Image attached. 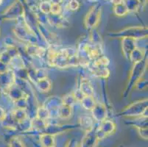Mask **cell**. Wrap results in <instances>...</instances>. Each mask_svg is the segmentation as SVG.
Listing matches in <instances>:
<instances>
[{"instance_id": "cell-1", "label": "cell", "mask_w": 148, "mask_h": 147, "mask_svg": "<svg viewBox=\"0 0 148 147\" xmlns=\"http://www.w3.org/2000/svg\"><path fill=\"white\" fill-rule=\"evenodd\" d=\"M47 60L51 66L59 68L80 66L77 50L73 48H65L59 51H56L53 48L49 49L47 53Z\"/></svg>"}, {"instance_id": "cell-2", "label": "cell", "mask_w": 148, "mask_h": 147, "mask_svg": "<svg viewBox=\"0 0 148 147\" xmlns=\"http://www.w3.org/2000/svg\"><path fill=\"white\" fill-rule=\"evenodd\" d=\"M147 27L145 26H132L126 27L118 32L110 33L108 36L114 38H129L136 40H142L147 37Z\"/></svg>"}, {"instance_id": "cell-3", "label": "cell", "mask_w": 148, "mask_h": 147, "mask_svg": "<svg viewBox=\"0 0 148 147\" xmlns=\"http://www.w3.org/2000/svg\"><path fill=\"white\" fill-rule=\"evenodd\" d=\"M147 67V57L142 61L134 63L130 72V75H129L128 82H127V87H126L125 92V96L136 87L137 83L142 79L145 71H146Z\"/></svg>"}, {"instance_id": "cell-4", "label": "cell", "mask_w": 148, "mask_h": 147, "mask_svg": "<svg viewBox=\"0 0 148 147\" xmlns=\"http://www.w3.org/2000/svg\"><path fill=\"white\" fill-rule=\"evenodd\" d=\"M147 98L134 102L127 106L120 112L119 115L127 118L147 117Z\"/></svg>"}, {"instance_id": "cell-5", "label": "cell", "mask_w": 148, "mask_h": 147, "mask_svg": "<svg viewBox=\"0 0 148 147\" xmlns=\"http://www.w3.org/2000/svg\"><path fill=\"white\" fill-rule=\"evenodd\" d=\"M25 8L20 0H16L2 13V19L5 21H15L22 18Z\"/></svg>"}, {"instance_id": "cell-6", "label": "cell", "mask_w": 148, "mask_h": 147, "mask_svg": "<svg viewBox=\"0 0 148 147\" xmlns=\"http://www.w3.org/2000/svg\"><path fill=\"white\" fill-rule=\"evenodd\" d=\"M102 13V7L99 5H95L91 7L85 16L83 24L85 27L88 29H95L99 23Z\"/></svg>"}, {"instance_id": "cell-7", "label": "cell", "mask_w": 148, "mask_h": 147, "mask_svg": "<svg viewBox=\"0 0 148 147\" xmlns=\"http://www.w3.org/2000/svg\"><path fill=\"white\" fill-rule=\"evenodd\" d=\"M116 129V125L114 121L106 119L99 123V126L96 129V134L99 141L104 139L108 136L114 134Z\"/></svg>"}, {"instance_id": "cell-8", "label": "cell", "mask_w": 148, "mask_h": 147, "mask_svg": "<svg viewBox=\"0 0 148 147\" xmlns=\"http://www.w3.org/2000/svg\"><path fill=\"white\" fill-rule=\"evenodd\" d=\"M15 77L13 70L10 69L7 72L0 75V91L8 94L10 88L15 83Z\"/></svg>"}, {"instance_id": "cell-9", "label": "cell", "mask_w": 148, "mask_h": 147, "mask_svg": "<svg viewBox=\"0 0 148 147\" xmlns=\"http://www.w3.org/2000/svg\"><path fill=\"white\" fill-rule=\"evenodd\" d=\"M99 139L96 134V129L86 132L82 138L79 147H97Z\"/></svg>"}, {"instance_id": "cell-10", "label": "cell", "mask_w": 148, "mask_h": 147, "mask_svg": "<svg viewBox=\"0 0 148 147\" xmlns=\"http://www.w3.org/2000/svg\"><path fill=\"white\" fill-rule=\"evenodd\" d=\"M61 105V98H59L58 96H50L46 101V103L44 104V106L49 110L50 118H52V117L56 118V117H58V111Z\"/></svg>"}, {"instance_id": "cell-11", "label": "cell", "mask_w": 148, "mask_h": 147, "mask_svg": "<svg viewBox=\"0 0 148 147\" xmlns=\"http://www.w3.org/2000/svg\"><path fill=\"white\" fill-rule=\"evenodd\" d=\"M91 112V117L93 118L94 121H96L99 123L102 122L103 121L106 119L108 116V111L106 105L103 103L95 104V107H93Z\"/></svg>"}, {"instance_id": "cell-12", "label": "cell", "mask_w": 148, "mask_h": 147, "mask_svg": "<svg viewBox=\"0 0 148 147\" xmlns=\"http://www.w3.org/2000/svg\"><path fill=\"white\" fill-rule=\"evenodd\" d=\"M47 21L51 26L57 28L65 27L67 25V20L62 14H52L49 13L47 15Z\"/></svg>"}, {"instance_id": "cell-13", "label": "cell", "mask_w": 148, "mask_h": 147, "mask_svg": "<svg viewBox=\"0 0 148 147\" xmlns=\"http://www.w3.org/2000/svg\"><path fill=\"white\" fill-rule=\"evenodd\" d=\"M121 46L124 56L128 60L132 51L137 46V40L129 38H123L121 40Z\"/></svg>"}, {"instance_id": "cell-14", "label": "cell", "mask_w": 148, "mask_h": 147, "mask_svg": "<svg viewBox=\"0 0 148 147\" xmlns=\"http://www.w3.org/2000/svg\"><path fill=\"white\" fill-rule=\"evenodd\" d=\"M90 72L96 77L101 79H108L110 76V71L106 66H100L91 64L89 67Z\"/></svg>"}, {"instance_id": "cell-15", "label": "cell", "mask_w": 148, "mask_h": 147, "mask_svg": "<svg viewBox=\"0 0 148 147\" xmlns=\"http://www.w3.org/2000/svg\"><path fill=\"white\" fill-rule=\"evenodd\" d=\"M8 94L10 96V99L15 102V101L18 100V99H21L22 97L26 96L28 94H27L25 92V91L23 90L21 88V86L18 85V84L15 83L10 88V89L8 91Z\"/></svg>"}, {"instance_id": "cell-16", "label": "cell", "mask_w": 148, "mask_h": 147, "mask_svg": "<svg viewBox=\"0 0 148 147\" xmlns=\"http://www.w3.org/2000/svg\"><path fill=\"white\" fill-rule=\"evenodd\" d=\"M25 51L29 56L36 57H41L44 55V49L38 45L37 44H32L27 43L25 46Z\"/></svg>"}, {"instance_id": "cell-17", "label": "cell", "mask_w": 148, "mask_h": 147, "mask_svg": "<svg viewBox=\"0 0 148 147\" xmlns=\"http://www.w3.org/2000/svg\"><path fill=\"white\" fill-rule=\"evenodd\" d=\"M79 90L82 92L84 96H94V88L91 85V82L87 78L82 77L80 82Z\"/></svg>"}, {"instance_id": "cell-18", "label": "cell", "mask_w": 148, "mask_h": 147, "mask_svg": "<svg viewBox=\"0 0 148 147\" xmlns=\"http://www.w3.org/2000/svg\"><path fill=\"white\" fill-rule=\"evenodd\" d=\"M146 57V51L141 47L136 46L130 53L128 60L134 64L145 60Z\"/></svg>"}, {"instance_id": "cell-19", "label": "cell", "mask_w": 148, "mask_h": 147, "mask_svg": "<svg viewBox=\"0 0 148 147\" xmlns=\"http://www.w3.org/2000/svg\"><path fill=\"white\" fill-rule=\"evenodd\" d=\"M39 140L41 147L56 146V138H55V135H52L47 133H43L40 134Z\"/></svg>"}, {"instance_id": "cell-20", "label": "cell", "mask_w": 148, "mask_h": 147, "mask_svg": "<svg viewBox=\"0 0 148 147\" xmlns=\"http://www.w3.org/2000/svg\"><path fill=\"white\" fill-rule=\"evenodd\" d=\"M69 126L70 125H59V124H49L47 123V126L46 127L45 132L44 133H49V134L52 135L56 136L57 134L63 133L69 129Z\"/></svg>"}, {"instance_id": "cell-21", "label": "cell", "mask_w": 148, "mask_h": 147, "mask_svg": "<svg viewBox=\"0 0 148 147\" xmlns=\"http://www.w3.org/2000/svg\"><path fill=\"white\" fill-rule=\"evenodd\" d=\"M47 121L41 120L35 116L31 119V129L36 132H41L43 133L45 132V129L47 126Z\"/></svg>"}, {"instance_id": "cell-22", "label": "cell", "mask_w": 148, "mask_h": 147, "mask_svg": "<svg viewBox=\"0 0 148 147\" xmlns=\"http://www.w3.org/2000/svg\"><path fill=\"white\" fill-rule=\"evenodd\" d=\"M1 122H2V125L7 129H16L18 128V122L15 119L11 112L7 113L4 119Z\"/></svg>"}, {"instance_id": "cell-23", "label": "cell", "mask_w": 148, "mask_h": 147, "mask_svg": "<svg viewBox=\"0 0 148 147\" xmlns=\"http://www.w3.org/2000/svg\"><path fill=\"white\" fill-rule=\"evenodd\" d=\"M94 119L89 116H83L80 119V126L84 132H88L94 129Z\"/></svg>"}, {"instance_id": "cell-24", "label": "cell", "mask_w": 148, "mask_h": 147, "mask_svg": "<svg viewBox=\"0 0 148 147\" xmlns=\"http://www.w3.org/2000/svg\"><path fill=\"white\" fill-rule=\"evenodd\" d=\"M36 86L40 91L43 93H48L52 89V83L48 77L40 79L36 83Z\"/></svg>"}, {"instance_id": "cell-25", "label": "cell", "mask_w": 148, "mask_h": 147, "mask_svg": "<svg viewBox=\"0 0 148 147\" xmlns=\"http://www.w3.org/2000/svg\"><path fill=\"white\" fill-rule=\"evenodd\" d=\"M72 107L62 104L58 111V118L63 120L69 119L72 116Z\"/></svg>"}, {"instance_id": "cell-26", "label": "cell", "mask_w": 148, "mask_h": 147, "mask_svg": "<svg viewBox=\"0 0 148 147\" xmlns=\"http://www.w3.org/2000/svg\"><path fill=\"white\" fill-rule=\"evenodd\" d=\"M88 40L91 45L103 47V39H102L100 34L95 29L91 30V33L88 37Z\"/></svg>"}, {"instance_id": "cell-27", "label": "cell", "mask_w": 148, "mask_h": 147, "mask_svg": "<svg viewBox=\"0 0 148 147\" xmlns=\"http://www.w3.org/2000/svg\"><path fill=\"white\" fill-rule=\"evenodd\" d=\"M80 103L81 104V106L83 108L88 110V111H91L93 109V107H95L96 102H95L94 96H85L82 99V100L80 102Z\"/></svg>"}, {"instance_id": "cell-28", "label": "cell", "mask_w": 148, "mask_h": 147, "mask_svg": "<svg viewBox=\"0 0 148 147\" xmlns=\"http://www.w3.org/2000/svg\"><path fill=\"white\" fill-rule=\"evenodd\" d=\"M11 113L13 114V117L15 118V119L17 121L18 124L21 123V122L25 121V120L29 118L27 113V110L16 108L13 110H12Z\"/></svg>"}, {"instance_id": "cell-29", "label": "cell", "mask_w": 148, "mask_h": 147, "mask_svg": "<svg viewBox=\"0 0 148 147\" xmlns=\"http://www.w3.org/2000/svg\"><path fill=\"white\" fill-rule=\"evenodd\" d=\"M36 117L46 121H47L49 120V118H50L49 110L46 108L44 105H41V106L38 107L36 112Z\"/></svg>"}, {"instance_id": "cell-30", "label": "cell", "mask_w": 148, "mask_h": 147, "mask_svg": "<svg viewBox=\"0 0 148 147\" xmlns=\"http://www.w3.org/2000/svg\"><path fill=\"white\" fill-rule=\"evenodd\" d=\"M113 11H114V13L116 16H119V17H122V16H126L129 13L124 2L123 3L114 5Z\"/></svg>"}, {"instance_id": "cell-31", "label": "cell", "mask_w": 148, "mask_h": 147, "mask_svg": "<svg viewBox=\"0 0 148 147\" xmlns=\"http://www.w3.org/2000/svg\"><path fill=\"white\" fill-rule=\"evenodd\" d=\"M61 99L63 105H67V106H69L71 107H73L76 105L77 102L76 98L74 96L73 92L69 93V94H66L65 96H64L63 98H61Z\"/></svg>"}, {"instance_id": "cell-32", "label": "cell", "mask_w": 148, "mask_h": 147, "mask_svg": "<svg viewBox=\"0 0 148 147\" xmlns=\"http://www.w3.org/2000/svg\"><path fill=\"white\" fill-rule=\"evenodd\" d=\"M124 3L125 5L128 12H136L138 10L141 6L138 0H124Z\"/></svg>"}, {"instance_id": "cell-33", "label": "cell", "mask_w": 148, "mask_h": 147, "mask_svg": "<svg viewBox=\"0 0 148 147\" xmlns=\"http://www.w3.org/2000/svg\"><path fill=\"white\" fill-rule=\"evenodd\" d=\"M28 99H29V95L22 97L21 99L13 102L15 105H16V108L27 110L28 106H29V101H28Z\"/></svg>"}, {"instance_id": "cell-34", "label": "cell", "mask_w": 148, "mask_h": 147, "mask_svg": "<svg viewBox=\"0 0 148 147\" xmlns=\"http://www.w3.org/2000/svg\"><path fill=\"white\" fill-rule=\"evenodd\" d=\"M51 8H52V3L49 1H43L40 3L38 7L39 11L46 16L51 13Z\"/></svg>"}, {"instance_id": "cell-35", "label": "cell", "mask_w": 148, "mask_h": 147, "mask_svg": "<svg viewBox=\"0 0 148 147\" xmlns=\"http://www.w3.org/2000/svg\"><path fill=\"white\" fill-rule=\"evenodd\" d=\"M9 147H25V145L18 136H14L10 140Z\"/></svg>"}, {"instance_id": "cell-36", "label": "cell", "mask_w": 148, "mask_h": 147, "mask_svg": "<svg viewBox=\"0 0 148 147\" xmlns=\"http://www.w3.org/2000/svg\"><path fill=\"white\" fill-rule=\"evenodd\" d=\"M12 60H13V58L5 50L0 53V62L5 63L7 65H10Z\"/></svg>"}, {"instance_id": "cell-37", "label": "cell", "mask_w": 148, "mask_h": 147, "mask_svg": "<svg viewBox=\"0 0 148 147\" xmlns=\"http://www.w3.org/2000/svg\"><path fill=\"white\" fill-rule=\"evenodd\" d=\"M80 4L77 0H70L68 3L69 10L71 11H76L80 8Z\"/></svg>"}, {"instance_id": "cell-38", "label": "cell", "mask_w": 148, "mask_h": 147, "mask_svg": "<svg viewBox=\"0 0 148 147\" xmlns=\"http://www.w3.org/2000/svg\"><path fill=\"white\" fill-rule=\"evenodd\" d=\"M139 136L145 140H147L148 137V129L147 127H137Z\"/></svg>"}, {"instance_id": "cell-39", "label": "cell", "mask_w": 148, "mask_h": 147, "mask_svg": "<svg viewBox=\"0 0 148 147\" xmlns=\"http://www.w3.org/2000/svg\"><path fill=\"white\" fill-rule=\"evenodd\" d=\"M62 8L60 5H52L51 8V13L52 14H60Z\"/></svg>"}, {"instance_id": "cell-40", "label": "cell", "mask_w": 148, "mask_h": 147, "mask_svg": "<svg viewBox=\"0 0 148 147\" xmlns=\"http://www.w3.org/2000/svg\"><path fill=\"white\" fill-rule=\"evenodd\" d=\"M10 67V65H7L5 64V63L0 62V75L4 74V73L7 72L8 71L11 69Z\"/></svg>"}, {"instance_id": "cell-41", "label": "cell", "mask_w": 148, "mask_h": 147, "mask_svg": "<svg viewBox=\"0 0 148 147\" xmlns=\"http://www.w3.org/2000/svg\"><path fill=\"white\" fill-rule=\"evenodd\" d=\"M73 94H74V96H75V98H76L77 101L79 102H80V101L82 100V99H83V97L85 96L82 94L81 91L79 90V88L76 89L75 91H73Z\"/></svg>"}, {"instance_id": "cell-42", "label": "cell", "mask_w": 148, "mask_h": 147, "mask_svg": "<svg viewBox=\"0 0 148 147\" xmlns=\"http://www.w3.org/2000/svg\"><path fill=\"white\" fill-rule=\"evenodd\" d=\"M64 147H79V144L75 138H72L66 144Z\"/></svg>"}, {"instance_id": "cell-43", "label": "cell", "mask_w": 148, "mask_h": 147, "mask_svg": "<svg viewBox=\"0 0 148 147\" xmlns=\"http://www.w3.org/2000/svg\"><path fill=\"white\" fill-rule=\"evenodd\" d=\"M7 113L5 110V109L2 108V107H0V121H2L4 119V118L6 116Z\"/></svg>"}, {"instance_id": "cell-44", "label": "cell", "mask_w": 148, "mask_h": 147, "mask_svg": "<svg viewBox=\"0 0 148 147\" xmlns=\"http://www.w3.org/2000/svg\"><path fill=\"white\" fill-rule=\"evenodd\" d=\"M64 0H49L52 5H60Z\"/></svg>"}, {"instance_id": "cell-45", "label": "cell", "mask_w": 148, "mask_h": 147, "mask_svg": "<svg viewBox=\"0 0 148 147\" xmlns=\"http://www.w3.org/2000/svg\"><path fill=\"white\" fill-rule=\"evenodd\" d=\"M111 1L114 5H118V4L123 3L124 2V0H111Z\"/></svg>"}, {"instance_id": "cell-46", "label": "cell", "mask_w": 148, "mask_h": 147, "mask_svg": "<svg viewBox=\"0 0 148 147\" xmlns=\"http://www.w3.org/2000/svg\"><path fill=\"white\" fill-rule=\"evenodd\" d=\"M138 2H140V5H145L147 4V0H138Z\"/></svg>"}, {"instance_id": "cell-47", "label": "cell", "mask_w": 148, "mask_h": 147, "mask_svg": "<svg viewBox=\"0 0 148 147\" xmlns=\"http://www.w3.org/2000/svg\"><path fill=\"white\" fill-rule=\"evenodd\" d=\"M90 2H95V1H96V0H89Z\"/></svg>"}, {"instance_id": "cell-48", "label": "cell", "mask_w": 148, "mask_h": 147, "mask_svg": "<svg viewBox=\"0 0 148 147\" xmlns=\"http://www.w3.org/2000/svg\"><path fill=\"white\" fill-rule=\"evenodd\" d=\"M2 2V0H0V2Z\"/></svg>"}, {"instance_id": "cell-49", "label": "cell", "mask_w": 148, "mask_h": 147, "mask_svg": "<svg viewBox=\"0 0 148 147\" xmlns=\"http://www.w3.org/2000/svg\"><path fill=\"white\" fill-rule=\"evenodd\" d=\"M53 147H56V146H53Z\"/></svg>"}]
</instances>
